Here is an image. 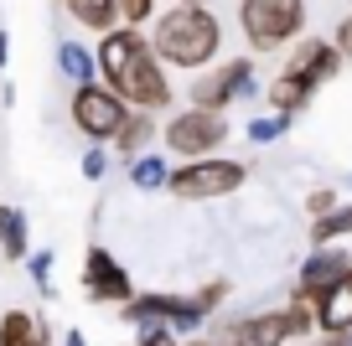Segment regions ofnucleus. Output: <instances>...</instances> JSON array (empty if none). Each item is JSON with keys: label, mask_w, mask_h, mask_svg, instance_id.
I'll return each instance as SVG.
<instances>
[{"label": "nucleus", "mask_w": 352, "mask_h": 346, "mask_svg": "<svg viewBox=\"0 0 352 346\" xmlns=\"http://www.w3.org/2000/svg\"><path fill=\"white\" fill-rule=\"evenodd\" d=\"M124 119H130V104H124L109 83H104V88L99 83H78V93H73V124L94 145L114 140V135L124 130Z\"/></svg>", "instance_id": "nucleus-5"}, {"label": "nucleus", "mask_w": 352, "mask_h": 346, "mask_svg": "<svg viewBox=\"0 0 352 346\" xmlns=\"http://www.w3.org/2000/svg\"><path fill=\"white\" fill-rule=\"evenodd\" d=\"M212 341L218 346H285L290 341V321H285V310L243 315V321H228Z\"/></svg>", "instance_id": "nucleus-11"}, {"label": "nucleus", "mask_w": 352, "mask_h": 346, "mask_svg": "<svg viewBox=\"0 0 352 346\" xmlns=\"http://www.w3.org/2000/svg\"><path fill=\"white\" fill-rule=\"evenodd\" d=\"M228 140V124H223L218 108H182L171 124H166V150L182 155V161H197V155H218V145Z\"/></svg>", "instance_id": "nucleus-6"}, {"label": "nucleus", "mask_w": 352, "mask_h": 346, "mask_svg": "<svg viewBox=\"0 0 352 346\" xmlns=\"http://www.w3.org/2000/svg\"><path fill=\"white\" fill-rule=\"evenodd\" d=\"M83 290H88V300H99V305L135 300L130 274H124V264L114 259L109 249H88V259H83Z\"/></svg>", "instance_id": "nucleus-9"}, {"label": "nucleus", "mask_w": 352, "mask_h": 346, "mask_svg": "<svg viewBox=\"0 0 352 346\" xmlns=\"http://www.w3.org/2000/svg\"><path fill=\"white\" fill-rule=\"evenodd\" d=\"M26 264H32V279L42 295H52V253H26Z\"/></svg>", "instance_id": "nucleus-23"}, {"label": "nucleus", "mask_w": 352, "mask_h": 346, "mask_svg": "<svg viewBox=\"0 0 352 346\" xmlns=\"http://www.w3.org/2000/svg\"><path fill=\"white\" fill-rule=\"evenodd\" d=\"M347 233H352V207H331V212H321L316 222H311V243H316V249L347 238Z\"/></svg>", "instance_id": "nucleus-20"}, {"label": "nucleus", "mask_w": 352, "mask_h": 346, "mask_svg": "<svg viewBox=\"0 0 352 346\" xmlns=\"http://www.w3.org/2000/svg\"><path fill=\"white\" fill-rule=\"evenodd\" d=\"M342 62H347V57H342L337 42H300L296 52H290V62H285V78H296L300 88H311V93H316L321 83H331V78H337Z\"/></svg>", "instance_id": "nucleus-10"}, {"label": "nucleus", "mask_w": 352, "mask_h": 346, "mask_svg": "<svg viewBox=\"0 0 352 346\" xmlns=\"http://www.w3.org/2000/svg\"><path fill=\"white\" fill-rule=\"evenodd\" d=\"M342 274H352V259H347V253H337V249L311 253V259L300 264V295H306V300H316V295L331 290Z\"/></svg>", "instance_id": "nucleus-13"}, {"label": "nucleus", "mask_w": 352, "mask_h": 346, "mask_svg": "<svg viewBox=\"0 0 352 346\" xmlns=\"http://www.w3.org/2000/svg\"><path fill=\"white\" fill-rule=\"evenodd\" d=\"M104 171H109V155L94 145V150L83 155V176H88V181H104Z\"/></svg>", "instance_id": "nucleus-25"}, {"label": "nucleus", "mask_w": 352, "mask_h": 346, "mask_svg": "<svg viewBox=\"0 0 352 346\" xmlns=\"http://www.w3.org/2000/svg\"><path fill=\"white\" fill-rule=\"evenodd\" d=\"M151 42H155V52H161V62L182 67V73H202L223 47V26H218V16H212L208 5L182 0V5H171V11L155 21Z\"/></svg>", "instance_id": "nucleus-2"}, {"label": "nucleus", "mask_w": 352, "mask_h": 346, "mask_svg": "<svg viewBox=\"0 0 352 346\" xmlns=\"http://www.w3.org/2000/svg\"><path fill=\"white\" fill-rule=\"evenodd\" d=\"M0 346H47V325L26 310H6L0 315Z\"/></svg>", "instance_id": "nucleus-14"}, {"label": "nucleus", "mask_w": 352, "mask_h": 346, "mask_svg": "<svg viewBox=\"0 0 352 346\" xmlns=\"http://www.w3.org/2000/svg\"><path fill=\"white\" fill-rule=\"evenodd\" d=\"M331 42H337V47H342V57L352 62V16H347L342 26H337V36H331Z\"/></svg>", "instance_id": "nucleus-28"}, {"label": "nucleus", "mask_w": 352, "mask_h": 346, "mask_svg": "<svg viewBox=\"0 0 352 346\" xmlns=\"http://www.w3.org/2000/svg\"><path fill=\"white\" fill-rule=\"evenodd\" d=\"M254 93V67L243 62H223V67H202L197 73V83H192V104L197 108H228L233 98H249Z\"/></svg>", "instance_id": "nucleus-8"}, {"label": "nucleus", "mask_w": 352, "mask_h": 346, "mask_svg": "<svg viewBox=\"0 0 352 346\" xmlns=\"http://www.w3.org/2000/svg\"><path fill=\"white\" fill-rule=\"evenodd\" d=\"M99 73L114 93L124 98L130 108H166L171 104V83H166V67H161V52H155L151 36H140V26H114L104 32L99 42Z\"/></svg>", "instance_id": "nucleus-1"}, {"label": "nucleus", "mask_w": 352, "mask_h": 346, "mask_svg": "<svg viewBox=\"0 0 352 346\" xmlns=\"http://www.w3.org/2000/svg\"><path fill=\"white\" fill-rule=\"evenodd\" d=\"M130 181L140 186V192H161L166 181H171V165H166V155H155V150H140L130 161Z\"/></svg>", "instance_id": "nucleus-19"}, {"label": "nucleus", "mask_w": 352, "mask_h": 346, "mask_svg": "<svg viewBox=\"0 0 352 346\" xmlns=\"http://www.w3.org/2000/svg\"><path fill=\"white\" fill-rule=\"evenodd\" d=\"M187 346H218V341H212V336H208V341H187Z\"/></svg>", "instance_id": "nucleus-32"}, {"label": "nucleus", "mask_w": 352, "mask_h": 346, "mask_svg": "<svg viewBox=\"0 0 352 346\" xmlns=\"http://www.w3.org/2000/svg\"><path fill=\"white\" fill-rule=\"evenodd\" d=\"M0 253L6 259H26L32 253V233H26L21 207H0Z\"/></svg>", "instance_id": "nucleus-15"}, {"label": "nucleus", "mask_w": 352, "mask_h": 346, "mask_svg": "<svg viewBox=\"0 0 352 346\" xmlns=\"http://www.w3.org/2000/svg\"><path fill=\"white\" fill-rule=\"evenodd\" d=\"M57 67H63L67 83H94V73H99V57L88 52V47H78V42H57Z\"/></svg>", "instance_id": "nucleus-17"}, {"label": "nucleus", "mask_w": 352, "mask_h": 346, "mask_svg": "<svg viewBox=\"0 0 352 346\" xmlns=\"http://www.w3.org/2000/svg\"><path fill=\"white\" fill-rule=\"evenodd\" d=\"M63 346H88V341H83V331H67V341H63Z\"/></svg>", "instance_id": "nucleus-31"}, {"label": "nucleus", "mask_w": 352, "mask_h": 346, "mask_svg": "<svg viewBox=\"0 0 352 346\" xmlns=\"http://www.w3.org/2000/svg\"><path fill=\"white\" fill-rule=\"evenodd\" d=\"M316 346H352V336H331V331H321V341Z\"/></svg>", "instance_id": "nucleus-30"}, {"label": "nucleus", "mask_w": 352, "mask_h": 346, "mask_svg": "<svg viewBox=\"0 0 352 346\" xmlns=\"http://www.w3.org/2000/svg\"><path fill=\"white\" fill-rule=\"evenodd\" d=\"M135 346H182V341H176V331H140Z\"/></svg>", "instance_id": "nucleus-26"}, {"label": "nucleus", "mask_w": 352, "mask_h": 346, "mask_svg": "<svg viewBox=\"0 0 352 346\" xmlns=\"http://www.w3.org/2000/svg\"><path fill=\"white\" fill-rule=\"evenodd\" d=\"M316 331H331V336H352V274H342L331 290H321L316 300Z\"/></svg>", "instance_id": "nucleus-12"}, {"label": "nucleus", "mask_w": 352, "mask_h": 346, "mask_svg": "<svg viewBox=\"0 0 352 346\" xmlns=\"http://www.w3.org/2000/svg\"><path fill=\"white\" fill-rule=\"evenodd\" d=\"M306 207H311V212H316V217H321V212H331V207H337V196H331V186H327V192H311V202H306Z\"/></svg>", "instance_id": "nucleus-27"}, {"label": "nucleus", "mask_w": 352, "mask_h": 346, "mask_svg": "<svg viewBox=\"0 0 352 346\" xmlns=\"http://www.w3.org/2000/svg\"><path fill=\"white\" fill-rule=\"evenodd\" d=\"M243 186V165L223 161V155H197V161L171 165V181L166 192L182 196V202H212V196H233Z\"/></svg>", "instance_id": "nucleus-4"}, {"label": "nucleus", "mask_w": 352, "mask_h": 346, "mask_svg": "<svg viewBox=\"0 0 352 346\" xmlns=\"http://www.w3.org/2000/svg\"><path fill=\"white\" fill-rule=\"evenodd\" d=\"M285 119H290V114H280V108H275V114H259V119H249V140H254V145L280 140V135H285Z\"/></svg>", "instance_id": "nucleus-21"}, {"label": "nucleus", "mask_w": 352, "mask_h": 346, "mask_svg": "<svg viewBox=\"0 0 352 346\" xmlns=\"http://www.w3.org/2000/svg\"><path fill=\"white\" fill-rule=\"evenodd\" d=\"M6 57H11V36L0 32V78H6ZM0 104H11V93H6V83H0Z\"/></svg>", "instance_id": "nucleus-29"}, {"label": "nucleus", "mask_w": 352, "mask_h": 346, "mask_svg": "<svg viewBox=\"0 0 352 346\" xmlns=\"http://www.w3.org/2000/svg\"><path fill=\"white\" fill-rule=\"evenodd\" d=\"M155 140V119H151V108H130V119H124V130L114 135V145H120L124 161H135V155L145 150V145Z\"/></svg>", "instance_id": "nucleus-16"}, {"label": "nucleus", "mask_w": 352, "mask_h": 346, "mask_svg": "<svg viewBox=\"0 0 352 346\" xmlns=\"http://www.w3.org/2000/svg\"><path fill=\"white\" fill-rule=\"evenodd\" d=\"M239 26L243 42L259 47V52H275V47L296 42L300 26H306V0H239Z\"/></svg>", "instance_id": "nucleus-3"}, {"label": "nucleus", "mask_w": 352, "mask_h": 346, "mask_svg": "<svg viewBox=\"0 0 352 346\" xmlns=\"http://www.w3.org/2000/svg\"><path fill=\"white\" fill-rule=\"evenodd\" d=\"M192 300H197V310H202V315H212L223 300H228V284H223V279H212V284H202V290L192 295Z\"/></svg>", "instance_id": "nucleus-22"}, {"label": "nucleus", "mask_w": 352, "mask_h": 346, "mask_svg": "<svg viewBox=\"0 0 352 346\" xmlns=\"http://www.w3.org/2000/svg\"><path fill=\"white\" fill-rule=\"evenodd\" d=\"M124 321L140 325V331H176V336H187L197 331L208 315L197 310V300H182V295H135V300H124Z\"/></svg>", "instance_id": "nucleus-7"}, {"label": "nucleus", "mask_w": 352, "mask_h": 346, "mask_svg": "<svg viewBox=\"0 0 352 346\" xmlns=\"http://www.w3.org/2000/svg\"><path fill=\"white\" fill-rule=\"evenodd\" d=\"M151 11H155V0H120V16L130 26H140V21H151Z\"/></svg>", "instance_id": "nucleus-24"}, {"label": "nucleus", "mask_w": 352, "mask_h": 346, "mask_svg": "<svg viewBox=\"0 0 352 346\" xmlns=\"http://www.w3.org/2000/svg\"><path fill=\"white\" fill-rule=\"evenodd\" d=\"M63 5L78 16V26H94V32H114L120 21V0H63Z\"/></svg>", "instance_id": "nucleus-18"}]
</instances>
